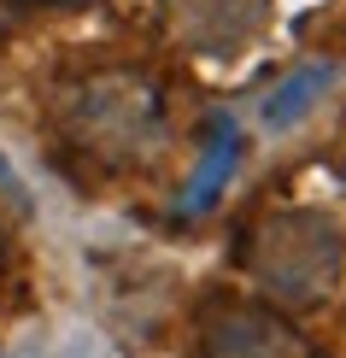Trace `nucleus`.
Returning a JSON list of instances; mask_svg holds the SVG:
<instances>
[{
  "label": "nucleus",
  "mask_w": 346,
  "mask_h": 358,
  "mask_svg": "<svg viewBox=\"0 0 346 358\" xmlns=\"http://www.w3.org/2000/svg\"><path fill=\"white\" fill-rule=\"evenodd\" d=\"M259 6L264 0H171L176 29L188 41H200V48H235L259 24Z\"/></svg>",
  "instance_id": "nucleus-4"
},
{
  "label": "nucleus",
  "mask_w": 346,
  "mask_h": 358,
  "mask_svg": "<svg viewBox=\"0 0 346 358\" xmlns=\"http://www.w3.org/2000/svg\"><path fill=\"white\" fill-rule=\"evenodd\" d=\"M229 153H235L229 129H217V147H212V153H206V165H200V176H194V188H188V206H200L206 194H217V182H223V171H229Z\"/></svg>",
  "instance_id": "nucleus-6"
},
{
  "label": "nucleus",
  "mask_w": 346,
  "mask_h": 358,
  "mask_svg": "<svg viewBox=\"0 0 346 358\" xmlns=\"http://www.w3.org/2000/svg\"><path fill=\"white\" fill-rule=\"evenodd\" d=\"M317 88H323V71H311V77H294L288 88H282V94H270V106H264V124H294L299 112L311 106V100H317Z\"/></svg>",
  "instance_id": "nucleus-5"
},
{
  "label": "nucleus",
  "mask_w": 346,
  "mask_h": 358,
  "mask_svg": "<svg viewBox=\"0 0 346 358\" xmlns=\"http://www.w3.org/2000/svg\"><path fill=\"white\" fill-rule=\"evenodd\" d=\"M77 129H82V141L106 147V153H124V147L147 141V129H153V100H147L141 88H129V83H100V88H88V100L77 112Z\"/></svg>",
  "instance_id": "nucleus-3"
},
{
  "label": "nucleus",
  "mask_w": 346,
  "mask_h": 358,
  "mask_svg": "<svg viewBox=\"0 0 346 358\" xmlns=\"http://www.w3.org/2000/svg\"><path fill=\"white\" fill-rule=\"evenodd\" d=\"M206 358H311V341L264 306H223L206 317Z\"/></svg>",
  "instance_id": "nucleus-2"
},
{
  "label": "nucleus",
  "mask_w": 346,
  "mask_h": 358,
  "mask_svg": "<svg viewBox=\"0 0 346 358\" xmlns=\"http://www.w3.org/2000/svg\"><path fill=\"white\" fill-rule=\"evenodd\" d=\"M247 264L259 276L264 294H276L282 306H317L346 271V229L329 212H276L252 229Z\"/></svg>",
  "instance_id": "nucleus-1"
}]
</instances>
